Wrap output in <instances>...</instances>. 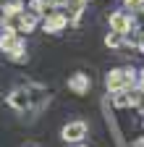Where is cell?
<instances>
[{
    "instance_id": "obj_1",
    "label": "cell",
    "mask_w": 144,
    "mask_h": 147,
    "mask_svg": "<svg viewBox=\"0 0 144 147\" xmlns=\"http://www.w3.org/2000/svg\"><path fill=\"white\" fill-rule=\"evenodd\" d=\"M86 131H89V126H86L84 121H71V123L63 126L60 137H63V142H81V139L86 137Z\"/></svg>"
},
{
    "instance_id": "obj_2",
    "label": "cell",
    "mask_w": 144,
    "mask_h": 147,
    "mask_svg": "<svg viewBox=\"0 0 144 147\" xmlns=\"http://www.w3.org/2000/svg\"><path fill=\"white\" fill-rule=\"evenodd\" d=\"M66 24H68V18H66L63 13H50V16L45 18V24H42V29H45V32H50V34H55V32L66 29Z\"/></svg>"
},
{
    "instance_id": "obj_3",
    "label": "cell",
    "mask_w": 144,
    "mask_h": 147,
    "mask_svg": "<svg viewBox=\"0 0 144 147\" xmlns=\"http://www.w3.org/2000/svg\"><path fill=\"white\" fill-rule=\"evenodd\" d=\"M110 29H113L115 34H126V32L131 29V18L126 16V13H121V11L113 13V16H110Z\"/></svg>"
},
{
    "instance_id": "obj_4",
    "label": "cell",
    "mask_w": 144,
    "mask_h": 147,
    "mask_svg": "<svg viewBox=\"0 0 144 147\" xmlns=\"http://www.w3.org/2000/svg\"><path fill=\"white\" fill-rule=\"evenodd\" d=\"M68 89L74 92V95H84L89 89V76L86 74H74V76L68 79Z\"/></svg>"
},
{
    "instance_id": "obj_5",
    "label": "cell",
    "mask_w": 144,
    "mask_h": 147,
    "mask_svg": "<svg viewBox=\"0 0 144 147\" xmlns=\"http://www.w3.org/2000/svg\"><path fill=\"white\" fill-rule=\"evenodd\" d=\"M29 102H31V97L26 95L24 89H16V92H11V95H8V105L16 108V110H26Z\"/></svg>"
},
{
    "instance_id": "obj_6",
    "label": "cell",
    "mask_w": 144,
    "mask_h": 147,
    "mask_svg": "<svg viewBox=\"0 0 144 147\" xmlns=\"http://www.w3.org/2000/svg\"><path fill=\"white\" fill-rule=\"evenodd\" d=\"M113 105L115 108H126V105H131V97H129V92H115V95H113Z\"/></svg>"
},
{
    "instance_id": "obj_7",
    "label": "cell",
    "mask_w": 144,
    "mask_h": 147,
    "mask_svg": "<svg viewBox=\"0 0 144 147\" xmlns=\"http://www.w3.org/2000/svg\"><path fill=\"white\" fill-rule=\"evenodd\" d=\"M34 24H37V16H21V18H19V29H21V32H31Z\"/></svg>"
},
{
    "instance_id": "obj_8",
    "label": "cell",
    "mask_w": 144,
    "mask_h": 147,
    "mask_svg": "<svg viewBox=\"0 0 144 147\" xmlns=\"http://www.w3.org/2000/svg\"><path fill=\"white\" fill-rule=\"evenodd\" d=\"M121 37H123V34H115V32L107 34V37H105V45H107V47H118V45H121Z\"/></svg>"
},
{
    "instance_id": "obj_9",
    "label": "cell",
    "mask_w": 144,
    "mask_h": 147,
    "mask_svg": "<svg viewBox=\"0 0 144 147\" xmlns=\"http://www.w3.org/2000/svg\"><path fill=\"white\" fill-rule=\"evenodd\" d=\"M126 8H131V11H141V8H144V0H126Z\"/></svg>"
},
{
    "instance_id": "obj_10",
    "label": "cell",
    "mask_w": 144,
    "mask_h": 147,
    "mask_svg": "<svg viewBox=\"0 0 144 147\" xmlns=\"http://www.w3.org/2000/svg\"><path fill=\"white\" fill-rule=\"evenodd\" d=\"M134 147H144V139H139V142H136V144H134Z\"/></svg>"
}]
</instances>
